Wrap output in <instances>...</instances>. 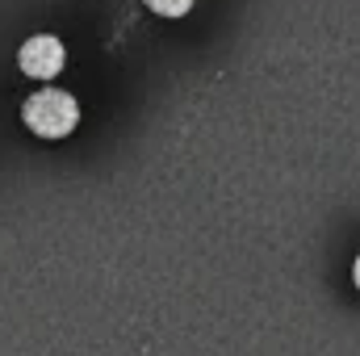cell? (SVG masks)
Returning a JSON list of instances; mask_svg holds the SVG:
<instances>
[{"mask_svg": "<svg viewBox=\"0 0 360 356\" xmlns=\"http://www.w3.org/2000/svg\"><path fill=\"white\" fill-rule=\"evenodd\" d=\"M21 117H25V126H30L38 139H68V134L80 126V105H76L72 92L42 89L25 101Z\"/></svg>", "mask_w": 360, "mask_h": 356, "instance_id": "obj_1", "label": "cell"}, {"mask_svg": "<svg viewBox=\"0 0 360 356\" xmlns=\"http://www.w3.org/2000/svg\"><path fill=\"white\" fill-rule=\"evenodd\" d=\"M63 59H68V51H63V42H59L55 34H34V38L17 51L21 72L34 76V80H55V76L63 72Z\"/></svg>", "mask_w": 360, "mask_h": 356, "instance_id": "obj_2", "label": "cell"}, {"mask_svg": "<svg viewBox=\"0 0 360 356\" xmlns=\"http://www.w3.org/2000/svg\"><path fill=\"white\" fill-rule=\"evenodd\" d=\"M147 8L160 13V17H184L193 8V0H147Z\"/></svg>", "mask_w": 360, "mask_h": 356, "instance_id": "obj_3", "label": "cell"}, {"mask_svg": "<svg viewBox=\"0 0 360 356\" xmlns=\"http://www.w3.org/2000/svg\"><path fill=\"white\" fill-rule=\"evenodd\" d=\"M352 281H356V289H360V256H356V268H352Z\"/></svg>", "mask_w": 360, "mask_h": 356, "instance_id": "obj_4", "label": "cell"}]
</instances>
